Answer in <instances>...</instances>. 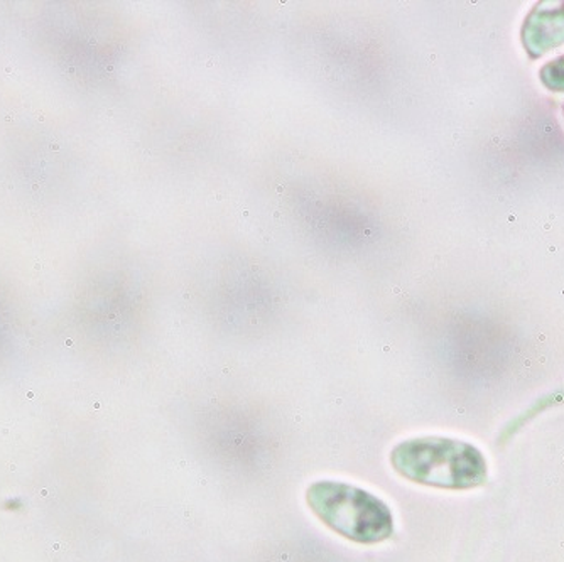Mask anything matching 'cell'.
Listing matches in <instances>:
<instances>
[{
  "label": "cell",
  "instance_id": "4",
  "mask_svg": "<svg viewBox=\"0 0 564 562\" xmlns=\"http://www.w3.org/2000/svg\"><path fill=\"white\" fill-rule=\"evenodd\" d=\"M544 82L554 90L564 91V56L544 68Z\"/></svg>",
  "mask_w": 564,
  "mask_h": 562
},
{
  "label": "cell",
  "instance_id": "1",
  "mask_svg": "<svg viewBox=\"0 0 564 562\" xmlns=\"http://www.w3.org/2000/svg\"><path fill=\"white\" fill-rule=\"evenodd\" d=\"M391 463L402 478L426 487L470 490L487 479L480 450L449 437H414L392 450Z\"/></svg>",
  "mask_w": 564,
  "mask_h": 562
},
{
  "label": "cell",
  "instance_id": "3",
  "mask_svg": "<svg viewBox=\"0 0 564 562\" xmlns=\"http://www.w3.org/2000/svg\"><path fill=\"white\" fill-rule=\"evenodd\" d=\"M535 21H529L528 33H524V41L535 53H544L551 46L564 41V9L560 11H538Z\"/></svg>",
  "mask_w": 564,
  "mask_h": 562
},
{
  "label": "cell",
  "instance_id": "2",
  "mask_svg": "<svg viewBox=\"0 0 564 562\" xmlns=\"http://www.w3.org/2000/svg\"><path fill=\"white\" fill-rule=\"evenodd\" d=\"M306 501L333 532L357 544H379L394 533L391 508L362 488L323 479L307 488Z\"/></svg>",
  "mask_w": 564,
  "mask_h": 562
}]
</instances>
